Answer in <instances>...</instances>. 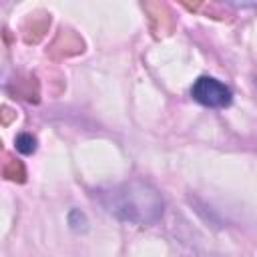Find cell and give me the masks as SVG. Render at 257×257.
Instances as JSON below:
<instances>
[{
	"label": "cell",
	"mask_w": 257,
	"mask_h": 257,
	"mask_svg": "<svg viewBox=\"0 0 257 257\" xmlns=\"http://www.w3.org/2000/svg\"><path fill=\"white\" fill-rule=\"evenodd\" d=\"M96 199L108 215L137 227H151L159 223L165 213L163 195L155 185L143 179H131L102 189Z\"/></svg>",
	"instance_id": "1"
},
{
	"label": "cell",
	"mask_w": 257,
	"mask_h": 257,
	"mask_svg": "<svg viewBox=\"0 0 257 257\" xmlns=\"http://www.w3.org/2000/svg\"><path fill=\"white\" fill-rule=\"evenodd\" d=\"M191 96L195 102L203 104V106H209V108H225L231 104L233 100V92L231 88L217 80L215 76H199L193 86H191Z\"/></svg>",
	"instance_id": "2"
},
{
	"label": "cell",
	"mask_w": 257,
	"mask_h": 257,
	"mask_svg": "<svg viewBox=\"0 0 257 257\" xmlns=\"http://www.w3.org/2000/svg\"><path fill=\"white\" fill-rule=\"evenodd\" d=\"M14 145H16V151H18V153H22V155H32V153L36 151L38 141H36V137H32L30 133H20V135L16 137Z\"/></svg>",
	"instance_id": "3"
},
{
	"label": "cell",
	"mask_w": 257,
	"mask_h": 257,
	"mask_svg": "<svg viewBox=\"0 0 257 257\" xmlns=\"http://www.w3.org/2000/svg\"><path fill=\"white\" fill-rule=\"evenodd\" d=\"M68 225H70L74 231H86L88 221H86L84 213H80L78 209H72V211H70V215H68Z\"/></svg>",
	"instance_id": "4"
}]
</instances>
